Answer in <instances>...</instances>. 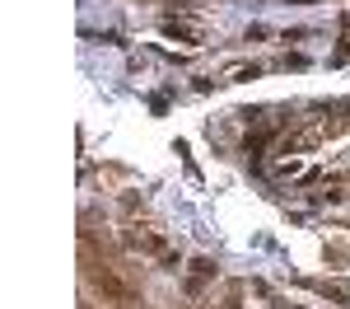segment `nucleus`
<instances>
[{
  "instance_id": "1",
  "label": "nucleus",
  "mask_w": 350,
  "mask_h": 309,
  "mask_svg": "<svg viewBox=\"0 0 350 309\" xmlns=\"http://www.w3.org/2000/svg\"><path fill=\"white\" fill-rule=\"evenodd\" d=\"M80 66H84L89 80H108V84L122 80V52H117V47H103V52H98V47H84Z\"/></svg>"
}]
</instances>
